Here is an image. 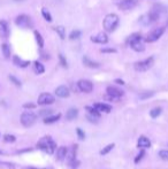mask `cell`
<instances>
[{
    "label": "cell",
    "instance_id": "obj_1",
    "mask_svg": "<svg viewBox=\"0 0 168 169\" xmlns=\"http://www.w3.org/2000/svg\"><path fill=\"white\" fill-rule=\"evenodd\" d=\"M127 44L136 52H143L145 49V46L142 41V35L139 32H135V34L130 35L127 39Z\"/></svg>",
    "mask_w": 168,
    "mask_h": 169
},
{
    "label": "cell",
    "instance_id": "obj_2",
    "mask_svg": "<svg viewBox=\"0 0 168 169\" xmlns=\"http://www.w3.org/2000/svg\"><path fill=\"white\" fill-rule=\"evenodd\" d=\"M119 23H120V19L119 16L114 13H111V14H107L104 19L103 26L104 29L107 31V32H113L115 31V29L118 28Z\"/></svg>",
    "mask_w": 168,
    "mask_h": 169
},
{
    "label": "cell",
    "instance_id": "obj_3",
    "mask_svg": "<svg viewBox=\"0 0 168 169\" xmlns=\"http://www.w3.org/2000/svg\"><path fill=\"white\" fill-rule=\"evenodd\" d=\"M37 147L47 154H53L57 145H55V142H54L53 139L51 138V137H49V136H46V137H43L39 140L38 144H37Z\"/></svg>",
    "mask_w": 168,
    "mask_h": 169
},
{
    "label": "cell",
    "instance_id": "obj_4",
    "mask_svg": "<svg viewBox=\"0 0 168 169\" xmlns=\"http://www.w3.org/2000/svg\"><path fill=\"white\" fill-rule=\"evenodd\" d=\"M153 64H154V58L150 56V58H147L145 60L136 62L134 64V68L136 72H146V70H149L150 68L152 67Z\"/></svg>",
    "mask_w": 168,
    "mask_h": 169
},
{
    "label": "cell",
    "instance_id": "obj_5",
    "mask_svg": "<svg viewBox=\"0 0 168 169\" xmlns=\"http://www.w3.org/2000/svg\"><path fill=\"white\" fill-rule=\"evenodd\" d=\"M37 120V115L32 112H24L21 115V123L24 127H31Z\"/></svg>",
    "mask_w": 168,
    "mask_h": 169
},
{
    "label": "cell",
    "instance_id": "obj_6",
    "mask_svg": "<svg viewBox=\"0 0 168 169\" xmlns=\"http://www.w3.org/2000/svg\"><path fill=\"white\" fill-rule=\"evenodd\" d=\"M165 32V28L164 26H160V28H156L149 32V35L146 36L145 41L146 43H153V41H157L159 38L164 35Z\"/></svg>",
    "mask_w": 168,
    "mask_h": 169
},
{
    "label": "cell",
    "instance_id": "obj_7",
    "mask_svg": "<svg viewBox=\"0 0 168 169\" xmlns=\"http://www.w3.org/2000/svg\"><path fill=\"white\" fill-rule=\"evenodd\" d=\"M15 24L21 29H28V28H31L32 26V23H31V19L26 14H21L16 17L15 20Z\"/></svg>",
    "mask_w": 168,
    "mask_h": 169
},
{
    "label": "cell",
    "instance_id": "obj_8",
    "mask_svg": "<svg viewBox=\"0 0 168 169\" xmlns=\"http://www.w3.org/2000/svg\"><path fill=\"white\" fill-rule=\"evenodd\" d=\"M106 93L107 96H108V99H111V100H118L119 98H121L123 96V91L115 87H108L106 89Z\"/></svg>",
    "mask_w": 168,
    "mask_h": 169
},
{
    "label": "cell",
    "instance_id": "obj_9",
    "mask_svg": "<svg viewBox=\"0 0 168 169\" xmlns=\"http://www.w3.org/2000/svg\"><path fill=\"white\" fill-rule=\"evenodd\" d=\"M77 87H78L80 91H82L84 93H90L93 90V84H92V82L88 81V79H81V81H78Z\"/></svg>",
    "mask_w": 168,
    "mask_h": 169
},
{
    "label": "cell",
    "instance_id": "obj_10",
    "mask_svg": "<svg viewBox=\"0 0 168 169\" xmlns=\"http://www.w3.org/2000/svg\"><path fill=\"white\" fill-rule=\"evenodd\" d=\"M138 4V0H121L119 2V8L121 11H130L136 7Z\"/></svg>",
    "mask_w": 168,
    "mask_h": 169
},
{
    "label": "cell",
    "instance_id": "obj_11",
    "mask_svg": "<svg viewBox=\"0 0 168 169\" xmlns=\"http://www.w3.org/2000/svg\"><path fill=\"white\" fill-rule=\"evenodd\" d=\"M55 98L51 93H42L38 97V105H51L53 104Z\"/></svg>",
    "mask_w": 168,
    "mask_h": 169
},
{
    "label": "cell",
    "instance_id": "obj_12",
    "mask_svg": "<svg viewBox=\"0 0 168 169\" xmlns=\"http://www.w3.org/2000/svg\"><path fill=\"white\" fill-rule=\"evenodd\" d=\"M91 41L97 43V44H107L108 43V36L106 32H99L97 36H92Z\"/></svg>",
    "mask_w": 168,
    "mask_h": 169
},
{
    "label": "cell",
    "instance_id": "obj_13",
    "mask_svg": "<svg viewBox=\"0 0 168 169\" xmlns=\"http://www.w3.org/2000/svg\"><path fill=\"white\" fill-rule=\"evenodd\" d=\"M0 35H1V37L4 38H8V36H9L8 23L4 20H0Z\"/></svg>",
    "mask_w": 168,
    "mask_h": 169
},
{
    "label": "cell",
    "instance_id": "obj_14",
    "mask_svg": "<svg viewBox=\"0 0 168 169\" xmlns=\"http://www.w3.org/2000/svg\"><path fill=\"white\" fill-rule=\"evenodd\" d=\"M69 89L65 85H61V87H57V90H55V94H57L58 97L60 98H67L69 97Z\"/></svg>",
    "mask_w": 168,
    "mask_h": 169
},
{
    "label": "cell",
    "instance_id": "obj_15",
    "mask_svg": "<svg viewBox=\"0 0 168 169\" xmlns=\"http://www.w3.org/2000/svg\"><path fill=\"white\" fill-rule=\"evenodd\" d=\"M82 61H83V63L84 66H86V67L89 68H99L100 67V63L99 62H96V61H92L89 56L86 55H84L83 56V59H82Z\"/></svg>",
    "mask_w": 168,
    "mask_h": 169
},
{
    "label": "cell",
    "instance_id": "obj_16",
    "mask_svg": "<svg viewBox=\"0 0 168 169\" xmlns=\"http://www.w3.org/2000/svg\"><path fill=\"white\" fill-rule=\"evenodd\" d=\"M67 154H68V148H67V147L65 146L59 147L57 151V159L60 160V161H62V160H65V159L67 158Z\"/></svg>",
    "mask_w": 168,
    "mask_h": 169
},
{
    "label": "cell",
    "instance_id": "obj_17",
    "mask_svg": "<svg viewBox=\"0 0 168 169\" xmlns=\"http://www.w3.org/2000/svg\"><path fill=\"white\" fill-rule=\"evenodd\" d=\"M95 107L100 113H110L112 110V107L110 105H107V104H103V102H97L95 105Z\"/></svg>",
    "mask_w": 168,
    "mask_h": 169
},
{
    "label": "cell",
    "instance_id": "obj_18",
    "mask_svg": "<svg viewBox=\"0 0 168 169\" xmlns=\"http://www.w3.org/2000/svg\"><path fill=\"white\" fill-rule=\"evenodd\" d=\"M13 62H14L15 66L21 67V68H26L30 64V61H23L22 59H20V56H17V55H15L13 58Z\"/></svg>",
    "mask_w": 168,
    "mask_h": 169
},
{
    "label": "cell",
    "instance_id": "obj_19",
    "mask_svg": "<svg viewBox=\"0 0 168 169\" xmlns=\"http://www.w3.org/2000/svg\"><path fill=\"white\" fill-rule=\"evenodd\" d=\"M137 146L141 147V148H146V147L151 146V142H150L149 138H146V137H144V136H142V137H139V139H138Z\"/></svg>",
    "mask_w": 168,
    "mask_h": 169
},
{
    "label": "cell",
    "instance_id": "obj_20",
    "mask_svg": "<svg viewBox=\"0 0 168 169\" xmlns=\"http://www.w3.org/2000/svg\"><path fill=\"white\" fill-rule=\"evenodd\" d=\"M60 117H61L60 114H57V115H47V117L44 119V122H45L46 124L54 123V122H57V121L60 120Z\"/></svg>",
    "mask_w": 168,
    "mask_h": 169
},
{
    "label": "cell",
    "instance_id": "obj_21",
    "mask_svg": "<svg viewBox=\"0 0 168 169\" xmlns=\"http://www.w3.org/2000/svg\"><path fill=\"white\" fill-rule=\"evenodd\" d=\"M77 115H78V110H77L76 108H70L68 109V112L66 114V117H67V120L72 121L74 120V119H76Z\"/></svg>",
    "mask_w": 168,
    "mask_h": 169
},
{
    "label": "cell",
    "instance_id": "obj_22",
    "mask_svg": "<svg viewBox=\"0 0 168 169\" xmlns=\"http://www.w3.org/2000/svg\"><path fill=\"white\" fill-rule=\"evenodd\" d=\"M86 110L90 113V116H95V117H97V119H99L100 117V112L96 108L95 106H93V107H91V106H86Z\"/></svg>",
    "mask_w": 168,
    "mask_h": 169
},
{
    "label": "cell",
    "instance_id": "obj_23",
    "mask_svg": "<svg viewBox=\"0 0 168 169\" xmlns=\"http://www.w3.org/2000/svg\"><path fill=\"white\" fill-rule=\"evenodd\" d=\"M34 35H35V38H36V41H37V44H38V47L39 49H43V47H44V39H43L40 32L35 30Z\"/></svg>",
    "mask_w": 168,
    "mask_h": 169
},
{
    "label": "cell",
    "instance_id": "obj_24",
    "mask_svg": "<svg viewBox=\"0 0 168 169\" xmlns=\"http://www.w3.org/2000/svg\"><path fill=\"white\" fill-rule=\"evenodd\" d=\"M1 51H2V54H4V56L6 59H8V58L11 56V47H9L8 44L4 43V44L1 45Z\"/></svg>",
    "mask_w": 168,
    "mask_h": 169
},
{
    "label": "cell",
    "instance_id": "obj_25",
    "mask_svg": "<svg viewBox=\"0 0 168 169\" xmlns=\"http://www.w3.org/2000/svg\"><path fill=\"white\" fill-rule=\"evenodd\" d=\"M34 67H35V70H36L37 74H44V72H45V67H44L39 61H35Z\"/></svg>",
    "mask_w": 168,
    "mask_h": 169
},
{
    "label": "cell",
    "instance_id": "obj_26",
    "mask_svg": "<svg viewBox=\"0 0 168 169\" xmlns=\"http://www.w3.org/2000/svg\"><path fill=\"white\" fill-rule=\"evenodd\" d=\"M67 158H68V163L69 165H70V163H72V162L73 161H75V160H76V152H75V147H72V150L70 151H68V154H67Z\"/></svg>",
    "mask_w": 168,
    "mask_h": 169
},
{
    "label": "cell",
    "instance_id": "obj_27",
    "mask_svg": "<svg viewBox=\"0 0 168 169\" xmlns=\"http://www.w3.org/2000/svg\"><path fill=\"white\" fill-rule=\"evenodd\" d=\"M42 14H43V17L45 19V21L46 22H52V15L50 14V12L47 11L46 8H43L42 9Z\"/></svg>",
    "mask_w": 168,
    "mask_h": 169
},
{
    "label": "cell",
    "instance_id": "obj_28",
    "mask_svg": "<svg viewBox=\"0 0 168 169\" xmlns=\"http://www.w3.org/2000/svg\"><path fill=\"white\" fill-rule=\"evenodd\" d=\"M55 31H57L58 34H59V36H60V38L61 39H65L66 37V29H65V26H59L55 28Z\"/></svg>",
    "mask_w": 168,
    "mask_h": 169
},
{
    "label": "cell",
    "instance_id": "obj_29",
    "mask_svg": "<svg viewBox=\"0 0 168 169\" xmlns=\"http://www.w3.org/2000/svg\"><path fill=\"white\" fill-rule=\"evenodd\" d=\"M160 114H161V108H160V107H156V108L151 109V112H150V115H151V117H153V119L158 117Z\"/></svg>",
    "mask_w": 168,
    "mask_h": 169
},
{
    "label": "cell",
    "instance_id": "obj_30",
    "mask_svg": "<svg viewBox=\"0 0 168 169\" xmlns=\"http://www.w3.org/2000/svg\"><path fill=\"white\" fill-rule=\"evenodd\" d=\"M113 148H114V144H108L107 146H105L103 150L100 151V154H101V155H105V154L110 153V152H111Z\"/></svg>",
    "mask_w": 168,
    "mask_h": 169
},
{
    "label": "cell",
    "instance_id": "obj_31",
    "mask_svg": "<svg viewBox=\"0 0 168 169\" xmlns=\"http://www.w3.org/2000/svg\"><path fill=\"white\" fill-rule=\"evenodd\" d=\"M81 35H82V32H81L80 30H73L70 32V35H69V39H72V40L78 39V38L81 37Z\"/></svg>",
    "mask_w": 168,
    "mask_h": 169
},
{
    "label": "cell",
    "instance_id": "obj_32",
    "mask_svg": "<svg viewBox=\"0 0 168 169\" xmlns=\"http://www.w3.org/2000/svg\"><path fill=\"white\" fill-rule=\"evenodd\" d=\"M59 59H60V63H61L62 67L67 68L68 67V63H67V60H66V58L62 54H59Z\"/></svg>",
    "mask_w": 168,
    "mask_h": 169
},
{
    "label": "cell",
    "instance_id": "obj_33",
    "mask_svg": "<svg viewBox=\"0 0 168 169\" xmlns=\"http://www.w3.org/2000/svg\"><path fill=\"white\" fill-rule=\"evenodd\" d=\"M159 157H160L162 160H168V151L162 150L159 152Z\"/></svg>",
    "mask_w": 168,
    "mask_h": 169
},
{
    "label": "cell",
    "instance_id": "obj_34",
    "mask_svg": "<svg viewBox=\"0 0 168 169\" xmlns=\"http://www.w3.org/2000/svg\"><path fill=\"white\" fill-rule=\"evenodd\" d=\"M9 79H11L12 82L15 84L16 87H21V82H20L19 79L16 78L15 76H13V75H9Z\"/></svg>",
    "mask_w": 168,
    "mask_h": 169
},
{
    "label": "cell",
    "instance_id": "obj_35",
    "mask_svg": "<svg viewBox=\"0 0 168 169\" xmlns=\"http://www.w3.org/2000/svg\"><path fill=\"white\" fill-rule=\"evenodd\" d=\"M5 140L6 142H9V143H13V142H15V137L13 135H5Z\"/></svg>",
    "mask_w": 168,
    "mask_h": 169
},
{
    "label": "cell",
    "instance_id": "obj_36",
    "mask_svg": "<svg viewBox=\"0 0 168 169\" xmlns=\"http://www.w3.org/2000/svg\"><path fill=\"white\" fill-rule=\"evenodd\" d=\"M139 153H141V154H138L137 157H136V159H135V163H138V162L141 161V160H142V158H143V157H144V153H145V152H144V151H141V152H139Z\"/></svg>",
    "mask_w": 168,
    "mask_h": 169
},
{
    "label": "cell",
    "instance_id": "obj_37",
    "mask_svg": "<svg viewBox=\"0 0 168 169\" xmlns=\"http://www.w3.org/2000/svg\"><path fill=\"white\" fill-rule=\"evenodd\" d=\"M153 94H154V92H145L144 94H141V96H139V98H141V99H146V98L152 97Z\"/></svg>",
    "mask_w": 168,
    "mask_h": 169
},
{
    "label": "cell",
    "instance_id": "obj_38",
    "mask_svg": "<svg viewBox=\"0 0 168 169\" xmlns=\"http://www.w3.org/2000/svg\"><path fill=\"white\" fill-rule=\"evenodd\" d=\"M101 53H116V49H100Z\"/></svg>",
    "mask_w": 168,
    "mask_h": 169
},
{
    "label": "cell",
    "instance_id": "obj_39",
    "mask_svg": "<svg viewBox=\"0 0 168 169\" xmlns=\"http://www.w3.org/2000/svg\"><path fill=\"white\" fill-rule=\"evenodd\" d=\"M77 134H78V138L82 140V139L85 138V135H84V132L81 130V129H77Z\"/></svg>",
    "mask_w": 168,
    "mask_h": 169
},
{
    "label": "cell",
    "instance_id": "obj_40",
    "mask_svg": "<svg viewBox=\"0 0 168 169\" xmlns=\"http://www.w3.org/2000/svg\"><path fill=\"white\" fill-rule=\"evenodd\" d=\"M40 55H42V59H44V60H50V54L42 52L40 53Z\"/></svg>",
    "mask_w": 168,
    "mask_h": 169
},
{
    "label": "cell",
    "instance_id": "obj_41",
    "mask_svg": "<svg viewBox=\"0 0 168 169\" xmlns=\"http://www.w3.org/2000/svg\"><path fill=\"white\" fill-rule=\"evenodd\" d=\"M23 107H24V108H35L36 105H35V104H24Z\"/></svg>",
    "mask_w": 168,
    "mask_h": 169
},
{
    "label": "cell",
    "instance_id": "obj_42",
    "mask_svg": "<svg viewBox=\"0 0 168 169\" xmlns=\"http://www.w3.org/2000/svg\"><path fill=\"white\" fill-rule=\"evenodd\" d=\"M115 82L119 83V84H121V85H123V84H124V82H123L122 79H115Z\"/></svg>",
    "mask_w": 168,
    "mask_h": 169
},
{
    "label": "cell",
    "instance_id": "obj_43",
    "mask_svg": "<svg viewBox=\"0 0 168 169\" xmlns=\"http://www.w3.org/2000/svg\"><path fill=\"white\" fill-rule=\"evenodd\" d=\"M14 1H23V0H14Z\"/></svg>",
    "mask_w": 168,
    "mask_h": 169
},
{
    "label": "cell",
    "instance_id": "obj_44",
    "mask_svg": "<svg viewBox=\"0 0 168 169\" xmlns=\"http://www.w3.org/2000/svg\"><path fill=\"white\" fill-rule=\"evenodd\" d=\"M26 169H35V168H26Z\"/></svg>",
    "mask_w": 168,
    "mask_h": 169
},
{
    "label": "cell",
    "instance_id": "obj_45",
    "mask_svg": "<svg viewBox=\"0 0 168 169\" xmlns=\"http://www.w3.org/2000/svg\"><path fill=\"white\" fill-rule=\"evenodd\" d=\"M0 154H2V152H1V151H0Z\"/></svg>",
    "mask_w": 168,
    "mask_h": 169
},
{
    "label": "cell",
    "instance_id": "obj_46",
    "mask_svg": "<svg viewBox=\"0 0 168 169\" xmlns=\"http://www.w3.org/2000/svg\"><path fill=\"white\" fill-rule=\"evenodd\" d=\"M46 169H52V168H46Z\"/></svg>",
    "mask_w": 168,
    "mask_h": 169
}]
</instances>
